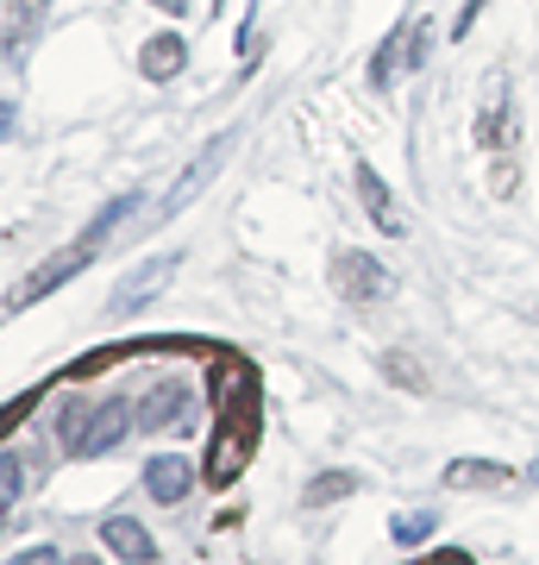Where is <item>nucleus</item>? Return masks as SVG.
<instances>
[{
    "label": "nucleus",
    "mask_w": 539,
    "mask_h": 565,
    "mask_svg": "<svg viewBox=\"0 0 539 565\" xmlns=\"http://www.w3.org/2000/svg\"><path fill=\"white\" fill-rule=\"evenodd\" d=\"M20 459H13V452H7V459H0V497H13V503H20Z\"/></svg>",
    "instance_id": "nucleus-20"
},
{
    "label": "nucleus",
    "mask_w": 539,
    "mask_h": 565,
    "mask_svg": "<svg viewBox=\"0 0 539 565\" xmlns=\"http://www.w3.org/2000/svg\"><path fill=\"white\" fill-rule=\"evenodd\" d=\"M427 25H408V39H401V57H408V70H420V63H427Z\"/></svg>",
    "instance_id": "nucleus-18"
},
{
    "label": "nucleus",
    "mask_w": 539,
    "mask_h": 565,
    "mask_svg": "<svg viewBox=\"0 0 539 565\" xmlns=\"http://www.w3.org/2000/svg\"><path fill=\"white\" fill-rule=\"evenodd\" d=\"M144 490H151V503H182L195 490V465L182 452H163V459L144 465Z\"/></svg>",
    "instance_id": "nucleus-8"
},
{
    "label": "nucleus",
    "mask_w": 539,
    "mask_h": 565,
    "mask_svg": "<svg viewBox=\"0 0 539 565\" xmlns=\"http://www.w3.org/2000/svg\"><path fill=\"white\" fill-rule=\"evenodd\" d=\"M82 415H88V403H63V446L76 452V434H82Z\"/></svg>",
    "instance_id": "nucleus-19"
},
{
    "label": "nucleus",
    "mask_w": 539,
    "mask_h": 565,
    "mask_svg": "<svg viewBox=\"0 0 539 565\" xmlns=\"http://www.w3.org/2000/svg\"><path fill=\"white\" fill-rule=\"evenodd\" d=\"M100 541H107V553H120L126 565H151V553H158V541H151L132 515H114V522L100 527Z\"/></svg>",
    "instance_id": "nucleus-10"
},
{
    "label": "nucleus",
    "mask_w": 539,
    "mask_h": 565,
    "mask_svg": "<svg viewBox=\"0 0 539 565\" xmlns=\"http://www.w3.org/2000/svg\"><path fill=\"white\" fill-rule=\"evenodd\" d=\"M445 484L452 490H496V484H515V478H508V465H496V459H452L445 465Z\"/></svg>",
    "instance_id": "nucleus-11"
},
{
    "label": "nucleus",
    "mask_w": 539,
    "mask_h": 565,
    "mask_svg": "<svg viewBox=\"0 0 539 565\" xmlns=\"http://www.w3.org/2000/svg\"><path fill=\"white\" fill-rule=\"evenodd\" d=\"M333 277H339V296L345 302H382L389 289H396V277L382 270L370 252H345L339 264H333Z\"/></svg>",
    "instance_id": "nucleus-4"
},
{
    "label": "nucleus",
    "mask_w": 539,
    "mask_h": 565,
    "mask_svg": "<svg viewBox=\"0 0 539 565\" xmlns=\"http://www.w3.org/2000/svg\"><path fill=\"white\" fill-rule=\"evenodd\" d=\"M483 7H489V0H471V7H464V13H459V39H464V32H471V25L483 20Z\"/></svg>",
    "instance_id": "nucleus-22"
},
{
    "label": "nucleus",
    "mask_w": 539,
    "mask_h": 565,
    "mask_svg": "<svg viewBox=\"0 0 539 565\" xmlns=\"http://www.w3.org/2000/svg\"><path fill=\"white\" fill-rule=\"evenodd\" d=\"M226 151H233V132H220V139H214V145H207V151H201L195 163H188V170H182V177H176V189H170V195H163V207H158L163 221H170V214H182V207L195 202L201 189H207V177L220 170V158H226Z\"/></svg>",
    "instance_id": "nucleus-7"
},
{
    "label": "nucleus",
    "mask_w": 539,
    "mask_h": 565,
    "mask_svg": "<svg viewBox=\"0 0 539 565\" xmlns=\"http://www.w3.org/2000/svg\"><path fill=\"white\" fill-rule=\"evenodd\" d=\"M132 207H139V195H120V202H107L95 214V221H88V233H82V239H95V245H107V233H114V226L126 221V214H132Z\"/></svg>",
    "instance_id": "nucleus-15"
},
{
    "label": "nucleus",
    "mask_w": 539,
    "mask_h": 565,
    "mask_svg": "<svg viewBox=\"0 0 539 565\" xmlns=\"http://www.w3.org/2000/svg\"><path fill=\"white\" fill-rule=\"evenodd\" d=\"M44 7L51 0H7V39H0V51H20L32 39V25L44 20Z\"/></svg>",
    "instance_id": "nucleus-13"
},
{
    "label": "nucleus",
    "mask_w": 539,
    "mask_h": 565,
    "mask_svg": "<svg viewBox=\"0 0 539 565\" xmlns=\"http://www.w3.org/2000/svg\"><path fill=\"white\" fill-rule=\"evenodd\" d=\"M401 39H408V25H401V32H389V39H382V51H377V63H370V82H377V88H389V82H396V70H401Z\"/></svg>",
    "instance_id": "nucleus-16"
},
{
    "label": "nucleus",
    "mask_w": 539,
    "mask_h": 565,
    "mask_svg": "<svg viewBox=\"0 0 539 565\" xmlns=\"http://www.w3.org/2000/svg\"><path fill=\"white\" fill-rule=\"evenodd\" d=\"M95 252H100L95 239H76L69 252H57V258H44L39 270H32V277H25L20 289H13V296H7V308H32L39 296H51L57 282H69L76 270H88V264H95Z\"/></svg>",
    "instance_id": "nucleus-2"
},
{
    "label": "nucleus",
    "mask_w": 539,
    "mask_h": 565,
    "mask_svg": "<svg viewBox=\"0 0 539 565\" xmlns=\"http://www.w3.org/2000/svg\"><path fill=\"white\" fill-rule=\"evenodd\" d=\"M188 408H195V390H188V384H151L132 415H139L144 434H170V427L188 422Z\"/></svg>",
    "instance_id": "nucleus-5"
},
{
    "label": "nucleus",
    "mask_w": 539,
    "mask_h": 565,
    "mask_svg": "<svg viewBox=\"0 0 539 565\" xmlns=\"http://www.w3.org/2000/svg\"><path fill=\"white\" fill-rule=\"evenodd\" d=\"M352 490H358V471H320L314 484H308V509L339 503V497H352Z\"/></svg>",
    "instance_id": "nucleus-14"
},
{
    "label": "nucleus",
    "mask_w": 539,
    "mask_h": 565,
    "mask_svg": "<svg viewBox=\"0 0 539 565\" xmlns=\"http://www.w3.org/2000/svg\"><path fill=\"white\" fill-rule=\"evenodd\" d=\"M527 484H539V459H533V465H527Z\"/></svg>",
    "instance_id": "nucleus-27"
},
{
    "label": "nucleus",
    "mask_w": 539,
    "mask_h": 565,
    "mask_svg": "<svg viewBox=\"0 0 539 565\" xmlns=\"http://www.w3.org/2000/svg\"><path fill=\"white\" fill-rule=\"evenodd\" d=\"M132 403L126 396H107V403H88V415H82V434H76V459H100V452H114V446L132 434Z\"/></svg>",
    "instance_id": "nucleus-1"
},
{
    "label": "nucleus",
    "mask_w": 539,
    "mask_h": 565,
    "mask_svg": "<svg viewBox=\"0 0 539 565\" xmlns=\"http://www.w3.org/2000/svg\"><path fill=\"white\" fill-rule=\"evenodd\" d=\"M358 195H364V207H370V221H377L382 233H396V239H401V214L389 207V189H382V177L370 170V163H358Z\"/></svg>",
    "instance_id": "nucleus-12"
},
{
    "label": "nucleus",
    "mask_w": 539,
    "mask_h": 565,
    "mask_svg": "<svg viewBox=\"0 0 539 565\" xmlns=\"http://www.w3.org/2000/svg\"><path fill=\"white\" fill-rule=\"evenodd\" d=\"M139 70H144L151 82H176L182 70H188V44H182L176 32H158V39L139 51Z\"/></svg>",
    "instance_id": "nucleus-9"
},
{
    "label": "nucleus",
    "mask_w": 539,
    "mask_h": 565,
    "mask_svg": "<svg viewBox=\"0 0 539 565\" xmlns=\"http://www.w3.org/2000/svg\"><path fill=\"white\" fill-rule=\"evenodd\" d=\"M176 277V258H151V264H139V270H132V277L120 282V289H114V296H107V315H114V321H126V315H139L144 302H158L163 296V282Z\"/></svg>",
    "instance_id": "nucleus-3"
},
{
    "label": "nucleus",
    "mask_w": 539,
    "mask_h": 565,
    "mask_svg": "<svg viewBox=\"0 0 539 565\" xmlns=\"http://www.w3.org/2000/svg\"><path fill=\"white\" fill-rule=\"evenodd\" d=\"M151 7H163V13H182V7H188V0H151Z\"/></svg>",
    "instance_id": "nucleus-24"
},
{
    "label": "nucleus",
    "mask_w": 539,
    "mask_h": 565,
    "mask_svg": "<svg viewBox=\"0 0 539 565\" xmlns=\"http://www.w3.org/2000/svg\"><path fill=\"white\" fill-rule=\"evenodd\" d=\"M63 565H100V559H63Z\"/></svg>",
    "instance_id": "nucleus-28"
},
{
    "label": "nucleus",
    "mask_w": 539,
    "mask_h": 565,
    "mask_svg": "<svg viewBox=\"0 0 539 565\" xmlns=\"http://www.w3.org/2000/svg\"><path fill=\"white\" fill-rule=\"evenodd\" d=\"M433 527H440V515H433V509H414V515H396V527H389V534H396L401 546H420Z\"/></svg>",
    "instance_id": "nucleus-17"
},
{
    "label": "nucleus",
    "mask_w": 539,
    "mask_h": 565,
    "mask_svg": "<svg viewBox=\"0 0 539 565\" xmlns=\"http://www.w3.org/2000/svg\"><path fill=\"white\" fill-rule=\"evenodd\" d=\"M13 120H20V114H13V102H0V139L13 132Z\"/></svg>",
    "instance_id": "nucleus-23"
},
{
    "label": "nucleus",
    "mask_w": 539,
    "mask_h": 565,
    "mask_svg": "<svg viewBox=\"0 0 539 565\" xmlns=\"http://www.w3.org/2000/svg\"><path fill=\"white\" fill-rule=\"evenodd\" d=\"M251 459V434H245V415H226L220 434H214V452H207V484H233Z\"/></svg>",
    "instance_id": "nucleus-6"
},
{
    "label": "nucleus",
    "mask_w": 539,
    "mask_h": 565,
    "mask_svg": "<svg viewBox=\"0 0 539 565\" xmlns=\"http://www.w3.org/2000/svg\"><path fill=\"white\" fill-rule=\"evenodd\" d=\"M7 565H63V559H57V546H25L20 559H7Z\"/></svg>",
    "instance_id": "nucleus-21"
},
{
    "label": "nucleus",
    "mask_w": 539,
    "mask_h": 565,
    "mask_svg": "<svg viewBox=\"0 0 539 565\" xmlns=\"http://www.w3.org/2000/svg\"><path fill=\"white\" fill-rule=\"evenodd\" d=\"M433 565H471V559H464V553H440Z\"/></svg>",
    "instance_id": "nucleus-25"
},
{
    "label": "nucleus",
    "mask_w": 539,
    "mask_h": 565,
    "mask_svg": "<svg viewBox=\"0 0 539 565\" xmlns=\"http://www.w3.org/2000/svg\"><path fill=\"white\" fill-rule=\"evenodd\" d=\"M7 515H13V497H0V527H7Z\"/></svg>",
    "instance_id": "nucleus-26"
}]
</instances>
